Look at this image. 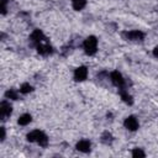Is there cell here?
Segmentation results:
<instances>
[{
    "label": "cell",
    "instance_id": "1",
    "mask_svg": "<svg viewBox=\"0 0 158 158\" xmlns=\"http://www.w3.org/2000/svg\"><path fill=\"white\" fill-rule=\"evenodd\" d=\"M83 47H84V51H85L86 54L93 56L96 52V47H98V40H96V37L95 36H89L84 41Z\"/></svg>",
    "mask_w": 158,
    "mask_h": 158
},
{
    "label": "cell",
    "instance_id": "2",
    "mask_svg": "<svg viewBox=\"0 0 158 158\" xmlns=\"http://www.w3.org/2000/svg\"><path fill=\"white\" fill-rule=\"evenodd\" d=\"M12 112V106L10 105V102L7 101H1L0 104V118L1 120H6V117H9Z\"/></svg>",
    "mask_w": 158,
    "mask_h": 158
},
{
    "label": "cell",
    "instance_id": "3",
    "mask_svg": "<svg viewBox=\"0 0 158 158\" xmlns=\"http://www.w3.org/2000/svg\"><path fill=\"white\" fill-rule=\"evenodd\" d=\"M110 79H111L112 84L116 85V86H118V88H122V86L125 85V79H123L122 74L118 73L117 70H115V72H112V73L110 74Z\"/></svg>",
    "mask_w": 158,
    "mask_h": 158
},
{
    "label": "cell",
    "instance_id": "4",
    "mask_svg": "<svg viewBox=\"0 0 158 158\" xmlns=\"http://www.w3.org/2000/svg\"><path fill=\"white\" fill-rule=\"evenodd\" d=\"M86 77H88V69H86V67L81 65V67H78L74 70V79L77 81H83V80L86 79Z\"/></svg>",
    "mask_w": 158,
    "mask_h": 158
},
{
    "label": "cell",
    "instance_id": "5",
    "mask_svg": "<svg viewBox=\"0 0 158 158\" xmlns=\"http://www.w3.org/2000/svg\"><path fill=\"white\" fill-rule=\"evenodd\" d=\"M125 36L130 41H142L144 38V33L142 31H138V30H133V31L126 32Z\"/></svg>",
    "mask_w": 158,
    "mask_h": 158
},
{
    "label": "cell",
    "instance_id": "6",
    "mask_svg": "<svg viewBox=\"0 0 158 158\" xmlns=\"http://www.w3.org/2000/svg\"><path fill=\"white\" fill-rule=\"evenodd\" d=\"M125 127L130 131H136L138 128V121L135 116H128L125 118V122H123Z\"/></svg>",
    "mask_w": 158,
    "mask_h": 158
},
{
    "label": "cell",
    "instance_id": "7",
    "mask_svg": "<svg viewBox=\"0 0 158 158\" xmlns=\"http://www.w3.org/2000/svg\"><path fill=\"white\" fill-rule=\"evenodd\" d=\"M44 40V35H43V32L41 31V30H35L32 33H31V36H30V41L33 43V44H40L42 41Z\"/></svg>",
    "mask_w": 158,
    "mask_h": 158
},
{
    "label": "cell",
    "instance_id": "8",
    "mask_svg": "<svg viewBox=\"0 0 158 158\" xmlns=\"http://www.w3.org/2000/svg\"><path fill=\"white\" fill-rule=\"evenodd\" d=\"M90 148H91V143H90L88 139H81V141H79V142L77 143V149H78L79 152L86 153V152L90 151Z\"/></svg>",
    "mask_w": 158,
    "mask_h": 158
},
{
    "label": "cell",
    "instance_id": "9",
    "mask_svg": "<svg viewBox=\"0 0 158 158\" xmlns=\"http://www.w3.org/2000/svg\"><path fill=\"white\" fill-rule=\"evenodd\" d=\"M37 52L42 56H47V54H51L53 52V48L48 43H46V44L40 43V44H37Z\"/></svg>",
    "mask_w": 158,
    "mask_h": 158
},
{
    "label": "cell",
    "instance_id": "10",
    "mask_svg": "<svg viewBox=\"0 0 158 158\" xmlns=\"http://www.w3.org/2000/svg\"><path fill=\"white\" fill-rule=\"evenodd\" d=\"M120 95H121V99H122L126 104H128V105H132V104H133V99H132V96H131L126 90H123V86L120 88Z\"/></svg>",
    "mask_w": 158,
    "mask_h": 158
},
{
    "label": "cell",
    "instance_id": "11",
    "mask_svg": "<svg viewBox=\"0 0 158 158\" xmlns=\"http://www.w3.org/2000/svg\"><path fill=\"white\" fill-rule=\"evenodd\" d=\"M31 121H32V116H31L30 114H23V115H21V116L19 117V120H17L19 125H21V126H26V125H28Z\"/></svg>",
    "mask_w": 158,
    "mask_h": 158
},
{
    "label": "cell",
    "instance_id": "12",
    "mask_svg": "<svg viewBox=\"0 0 158 158\" xmlns=\"http://www.w3.org/2000/svg\"><path fill=\"white\" fill-rule=\"evenodd\" d=\"M41 147H46L47 144H48V137H47V135L44 133V132H40V135H38V137H37V141H36Z\"/></svg>",
    "mask_w": 158,
    "mask_h": 158
},
{
    "label": "cell",
    "instance_id": "13",
    "mask_svg": "<svg viewBox=\"0 0 158 158\" xmlns=\"http://www.w3.org/2000/svg\"><path fill=\"white\" fill-rule=\"evenodd\" d=\"M72 5H73V9H74V10L80 11L81 9L85 7L86 0H72Z\"/></svg>",
    "mask_w": 158,
    "mask_h": 158
},
{
    "label": "cell",
    "instance_id": "14",
    "mask_svg": "<svg viewBox=\"0 0 158 158\" xmlns=\"http://www.w3.org/2000/svg\"><path fill=\"white\" fill-rule=\"evenodd\" d=\"M101 142L105 143V144H110L112 142V135L107 131H105L102 135H101Z\"/></svg>",
    "mask_w": 158,
    "mask_h": 158
},
{
    "label": "cell",
    "instance_id": "15",
    "mask_svg": "<svg viewBox=\"0 0 158 158\" xmlns=\"http://www.w3.org/2000/svg\"><path fill=\"white\" fill-rule=\"evenodd\" d=\"M40 130H35V131H31L28 135H27V141H30V142H36L37 141V137H38V135H40Z\"/></svg>",
    "mask_w": 158,
    "mask_h": 158
},
{
    "label": "cell",
    "instance_id": "16",
    "mask_svg": "<svg viewBox=\"0 0 158 158\" xmlns=\"http://www.w3.org/2000/svg\"><path fill=\"white\" fill-rule=\"evenodd\" d=\"M5 96H6V99H11V100H17L19 99V95H17L16 90H14V89H9L5 93Z\"/></svg>",
    "mask_w": 158,
    "mask_h": 158
},
{
    "label": "cell",
    "instance_id": "17",
    "mask_svg": "<svg viewBox=\"0 0 158 158\" xmlns=\"http://www.w3.org/2000/svg\"><path fill=\"white\" fill-rule=\"evenodd\" d=\"M33 90V88L28 84V83H23L21 86H20V93H22V94H28V93H31Z\"/></svg>",
    "mask_w": 158,
    "mask_h": 158
},
{
    "label": "cell",
    "instance_id": "18",
    "mask_svg": "<svg viewBox=\"0 0 158 158\" xmlns=\"http://www.w3.org/2000/svg\"><path fill=\"white\" fill-rule=\"evenodd\" d=\"M144 156H146V153L141 148H135L132 151V157H135V158H137V157H144Z\"/></svg>",
    "mask_w": 158,
    "mask_h": 158
},
{
    "label": "cell",
    "instance_id": "19",
    "mask_svg": "<svg viewBox=\"0 0 158 158\" xmlns=\"http://www.w3.org/2000/svg\"><path fill=\"white\" fill-rule=\"evenodd\" d=\"M0 130H1V141H4L5 139V128L0 127Z\"/></svg>",
    "mask_w": 158,
    "mask_h": 158
},
{
    "label": "cell",
    "instance_id": "20",
    "mask_svg": "<svg viewBox=\"0 0 158 158\" xmlns=\"http://www.w3.org/2000/svg\"><path fill=\"white\" fill-rule=\"evenodd\" d=\"M153 54H154V57H157V58H158V46H156V47H154V49H153Z\"/></svg>",
    "mask_w": 158,
    "mask_h": 158
}]
</instances>
